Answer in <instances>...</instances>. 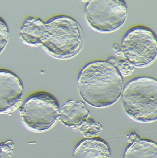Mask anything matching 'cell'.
Masks as SVG:
<instances>
[{"instance_id":"obj_1","label":"cell","mask_w":157,"mask_h":158,"mask_svg":"<svg viewBox=\"0 0 157 158\" xmlns=\"http://www.w3.org/2000/svg\"><path fill=\"white\" fill-rule=\"evenodd\" d=\"M78 90L83 99L91 106H111L121 98L124 88L123 77L117 67L108 61L88 64L79 73Z\"/></svg>"},{"instance_id":"obj_2","label":"cell","mask_w":157,"mask_h":158,"mask_svg":"<svg viewBox=\"0 0 157 158\" xmlns=\"http://www.w3.org/2000/svg\"><path fill=\"white\" fill-rule=\"evenodd\" d=\"M84 42V33L78 23L70 17L59 16L45 23L40 46L52 57L67 59L78 54Z\"/></svg>"},{"instance_id":"obj_3","label":"cell","mask_w":157,"mask_h":158,"mask_svg":"<svg viewBox=\"0 0 157 158\" xmlns=\"http://www.w3.org/2000/svg\"><path fill=\"white\" fill-rule=\"evenodd\" d=\"M124 110L137 122L149 123L157 120V81L149 77L133 79L123 88L121 95Z\"/></svg>"},{"instance_id":"obj_4","label":"cell","mask_w":157,"mask_h":158,"mask_svg":"<svg viewBox=\"0 0 157 158\" xmlns=\"http://www.w3.org/2000/svg\"><path fill=\"white\" fill-rule=\"evenodd\" d=\"M23 124L29 130L42 132L50 130L59 120L60 106L53 95L36 92L29 96L19 109Z\"/></svg>"},{"instance_id":"obj_5","label":"cell","mask_w":157,"mask_h":158,"mask_svg":"<svg viewBox=\"0 0 157 158\" xmlns=\"http://www.w3.org/2000/svg\"><path fill=\"white\" fill-rule=\"evenodd\" d=\"M121 49L125 59L135 67L150 66L157 59L156 34L146 27H134L124 36Z\"/></svg>"},{"instance_id":"obj_6","label":"cell","mask_w":157,"mask_h":158,"mask_svg":"<svg viewBox=\"0 0 157 158\" xmlns=\"http://www.w3.org/2000/svg\"><path fill=\"white\" fill-rule=\"evenodd\" d=\"M128 15L126 3L123 0H92L85 11L86 22L92 29L103 33L119 30Z\"/></svg>"},{"instance_id":"obj_7","label":"cell","mask_w":157,"mask_h":158,"mask_svg":"<svg viewBox=\"0 0 157 158\" xmlns=\"http://www.w3.org/2000/svg\"><path fill=\"white\" fill-rule=\"evenodd\" d=\"M23 96L20 78L11 71L0 69V114L12 113L19 109Z\"/></svg>"},{"instance_id":"obj_8","label":"cell","mask_w":157,"mask_h":158,"mask_svg":"<svg viewBox=\"0 0 157 158\" xmlns=\"http://www.w3.org/2000/svg\"><path fill=\"white\" fill-rule=\"evenodd\" d=\"M73 158H111L109 146L98 137L86 138L77 144Z\"/></svg>"},{"instance_id":"obj_9","label":"cell","mask_w":157,"mask_h":158,"mask_svg":"<svg viewBox=\"0 0 157 158\" xmlns=\"http://www.w3.org/2000/svg\"><path fill=\"white\" fill-rule=\"evenodd\" d=\"M90 115L83 102L70 100L62 107L59 120L65 126L76 130Z\"/></svg>"},{"instance_id":"obj_10","label":"cell","mask_w":157,"mask_h":158,"mask_svg":"<svg viewBox=\"0 0 157 158\" xmlns=\"http://www.w3.org/2000/svg\"><path fill=\"white\" fill-rule=\"evenodd\" d=\"M45 26L40 18L28 17L25 20L20 30V37L26 45L31 47L40 46V39Z\"/></svg>"},{"instance_id":"obj_11","label":"cell","mask_w":157,"mask_h":158,"mask_svg":"<svg viewBox=\"0 0 157 158\" xmlns=\"http://www.w3.org/2000/svg\"><path fill=\"white\" fill-rule=\"evenodd\" d=\"M123 158H157L156 143L147 139H140L127 146Z\"/></svg>"},{"instance_id":"obj_12","label":"cell","mask_w":157,"mask_h":158,"mask_svg":"<svg viewBox=\"0 0 157 158\" xmlns=\"http://www.w3.org/2000/svg\"><path fill=\"white\" fill-rule=\"evenodd\" d=\"M78 130L86 138H97L100 135L103 127L99 123L91 118H88L76 129Z\"/></svg>"},{"instance_id":"obj_13","label":"cell","mask_w":157,"mask_h":158,"mask_svg":"<svg viewBox=\"0 0 157 158\" xmlns=\"http://www.w3.org/2000/svg\"><path fill=\"white\" fill-rule=\"evenodd\" d=\"M9 34L6 22L0 17V55L4 51L8 43Z\"/></svg>"},{"instance_id":"obj_14","label":"cell","mask_w":157,"mask_h":158,"mask_svg":"<svg viewBox=\"0 0 157 158\" xmlns=\"http://www.w3.org/2000/svg\"><path fill=\"white\" fill-rule=\"evenodd\" d=\"M116 67L122 77L130 76L134 71L135 67L129 61L124 60L118 61Z\"/></svg>"},{"instance_id":"obj_15","label":"cell","mask_w":157,"mask_h":158,"mask_svg":"<svg viewBox=\"0 0 157 158\" xmlns=\"http://www.w3.org/2000/svg\"><path fill=\"white\" fill-rule=\"evenodd\" d=\"M1 144L2 151L11 155L14 148V144L13 143L9 140L6 142L2 143Z\"/></svg>"},{"instance_id":"obj_16","label":"cell","mask_w":157,"mask_h":158,"mask_svg":"<svg viewBox=\"0 0 157 158\" xmlns=\"http://www.w3.org/2000/svg\"><path fill=\"white\" fill-rule=\"evenodd\" d=\"M128 141L130 143L134 142L141 139L140 136L137 133L132 132L127 136Z\"/></svg>"},{"instance_id":"obj_17","label":"cell","mask_w":157,"mask_h":158,"mask_svg":"<svg viewBox=\"0 0 157 158\" xmlns=\"http://www.w3.org/2000/svg\"><path fill=\"white\" fill-rule=\"evenodd\" d=\"M113 49L116 52L119 51L121 49L120 46L118 44H116L113 46Z\"/></svg>"},{"instance_id":"obj_18","label":"cell","mask_w":157,"mask_h":158,"mask_svg":"<svg viewBox=\"0 0 157 158\" xmlns=\"http://www.w3.org/2000/svg\"><path fill=\"white\" fill-rule=\"evenodd\" d=\"M2 149L1 148V144L0 143V158H2Z\"/></svg>"}]
</instances>
